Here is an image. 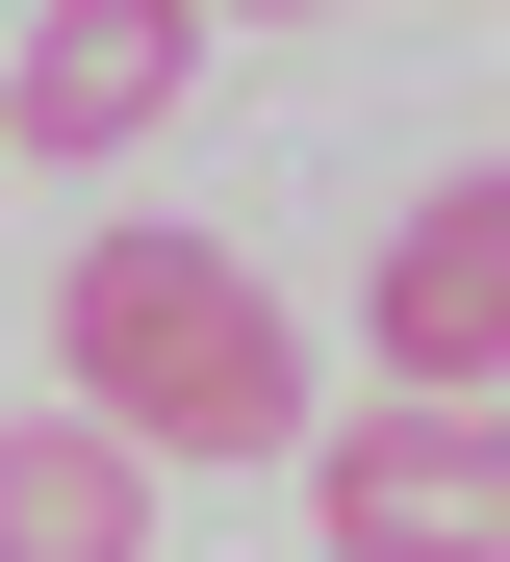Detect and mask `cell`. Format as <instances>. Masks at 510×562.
Masks as SVG:
<instances>
[{
    "label": "cell",
    "instance_id": "obj_2",
    "mask_svg": "<svg viewBox=\"0 0 510 562\" xmlns=\"http://www.w3.org/2000/svg\"><path fill=\"white\" fill-rule=\"evenodd\" d=\"M306 512H332V562H510V409L383 384L358 435H306Z\"/></svg>",
    "mask_w": 510,
    "mask_h": 562
},
{
    "label": "cell",
    "instance_id": "obj_5",
    "mask_svg": "<svg viewBox=\"0 0 510 562\" xmlns=\"http://www.w3.org/2000/svg\"><path fill=\"white\" fill-rule=\"evenodd\" d=\"M0 562H154V460L102 409H26L0 435Z\"/></svg>",
    "mask_w": 510,
    "mask_h": 562
},
{
    "label": "cell",
    "instance_id": "obj_3",
    "mask_svg": "<svg viewBox=\"0 0 510 562\" xmlns=\"http://www.w3.org/2000/svg\"><path fill=\"white\" fill-rule=\"evenodd\" d=\"M179 77H204V0H26V52H0V154H26V179H102V154L179 128Z\"/></svg>",
    "mask_w": 510,
    "mask_h": 562
},
{
    "label": "cell",
    "instance_id": "obj_4",
    "mask_svg": "<svg viewBox=\"0 0 510 562\" xmlns=\"http://www.w3.org/2000/svg\"><path fill=\"white\" fill-rule=\"evenodd\" d=\"M358 333H383V384H434V409H485V384H510V154H485V179H434V205L383 231Z\"/></svg>",
    "mask_w": 510,
    "mask_h": 562
},
{
    "label": "cell",
    "instance_id": "obj_6",
    "mask_svg": "<svg viewBox=\"0 0 510 562\" xmlns=\"http://www.w3.org/2000/svg\"><path fill=\"white\" fill-rule=\"evenodd\" d=\"M204 26H332V0H204Z\"/></svg>",
    "mask_w": 510,
    "mask_h": 562
},
{
    "label": "cell",
    "instance_id": "obj_1",
    "mask_svg": "<svg viewBox=\"0 0 510 562\" xmlns=\"http://www.w3.org/2000/svg\"><path fill=\"white\" fill-rule=\"evenodd\" d=\"M52 358H77V409L128 435V460H204V486L306 460V333H281V281L230 231H77Z\"/></svg>",
    "mask_w": 510,
    "mask_h": 562
}]
</instances>
